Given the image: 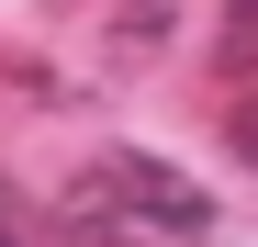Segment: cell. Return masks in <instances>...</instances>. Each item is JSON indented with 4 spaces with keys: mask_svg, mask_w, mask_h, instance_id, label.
Wrapping results in <instances>:
<instances>
[{
    "mask_svg": "<svg viewBox=\"0 0 258 247\" xmlns=\"http://www.w3.org/2000/svg\"><path fill=\"white\" fill-rule=\"evenodd\" d=\"M68 225H79V247H135V225H157V236H213V191H191L168 157L123 146V157H90V169L68 180Z\"/></svg>",
    "mask_w": 258,
    "mask_h": 247,
    "instance_id": "cell-1",
    "label": "cell"
},
{
    "mask_svg": "<svg viewBox=\"0 0 258 247\" xmlns=\"http://www.w3.org/2000/svg\"><path fill=\"white\" fill-rule=\"evenodd\" d=\"M23 236H34V214H23V191L0 180V247H23Z\"/></svg>",
    "mask_w": 258,
    "mask_h": 247,
    "instance_id": "cell-2",
    "label": "cell"
},
{
    "mask_svg": "<svg viewBox=\"0 0 258 247\" xmlns=\"http://www.w3.org/2000/svg\"><path fill=\"white\" fill-rule=\"evenodd\" d=\"M225 56H258V0H236V23H225Z\"/></svg>",
    "mask_w": 258,
    "mask_h": 247,
    "instance_id": "cell-3",
    "label": "cell"
},
{
    "mask_svg": "<svg viewBox=\"0 0 258 247\" xmlns=\"http://www.w3.org/2000/svg\"><path fill=\"white\" fill-rule=\"evenodd\" d=\"M225 135H236V157H258V101H236V124H225Z\"/></svg>",
    "mask_w": 258,
    "mask_h": 247,
    "instance_id": "cell-4",
    "label": "cell"
}]
</instances>
